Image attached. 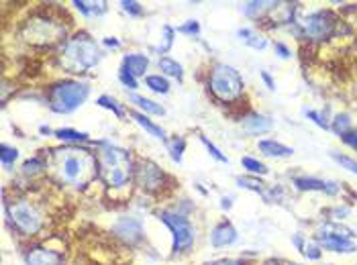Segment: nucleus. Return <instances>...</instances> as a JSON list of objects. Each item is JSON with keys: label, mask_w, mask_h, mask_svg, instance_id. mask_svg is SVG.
<instances>
[{"label": "nucleus", "mask_w": 357, "mask_h": 265, "mask_svg": "<svg viewBox=\"0 0 357 265\" xmlns=\"http://www.w3.org/2000/svg\"><path fill=\"white\" fill-rule=\"evenodd\" d=\"M54 167L57 180L72 188H86L94 180L98 163L94 153L82 147H63L54 151Z\"/></svg>", "instance_id": "1"}, {"label": "nucleus", "mask_w": 357, "mask_h": 265, "mask_svg": "<svg viewBox=\"0 0 357 265\" xmlns=\"http://www.w3.org/2000/svg\"><path fill=\"white\" fill-rule=\"evenodd\" d=\"M100 57H102V53L98 50V45L86 33H78L74 39H70L63 45L61 63L72 74H82L86 70L94 68L100 61Z\"/></svg>", "instance_id": "2"}, {"label": "nucleus", "mask_w": 357, "mask_h": 265, "mask_svg": "<svg viewBox=\"0 0 357 265\" xmlns=\"http://www.w3.org/2000/svg\"><path fill=\"white\" fill-rule=\"evenodd\" d=\"M98 169H100V178L105 180V184L109 186V188H123V186H127L129 180H131V176H133V163H131L129 151L107 145L100 151Z\"/></svg>", "instance_id": "3"}, {"label": "nucleus", "mask_w": 357, "mask_h": 265, "mask_svg": "<svg viewBox=\"0 0 357 265\" xmlns=\"http://www.w3.org/2000/svg\"><path fill=\"white\" fill-rule=\"evenodd\" d=\"M90 86L76 80H63L52 86L50 90V108L59 114H70L86 103Z\"/></svg>", "instance_id": "4"}, {"label": "nucleus", "mask_w": 357, "mask_h": 265, "mask_svg": "<svg viewBox=\"0 0 357 265\" xmlns=\"http://www.w3.org/2000/svg\"><path fill=\"white\" fill-rule=\"evenodd\" d=\"M208 88L222 103H235L243 94V80L235 68L227 63H217L211 72Z\"/></svg>", "instance_id": "5"}, {"label": "nucleus", "mask_w": 357, "mask_h": 265, "mask_svg": "<svg viewBox=\"0 0 357 265\" xmlns=\"http://www.w3.org/2000/svg\"><path fill=\"white\" fill-rule=\"evenodd\" d=\"M317 241L323 249L333 253H354L357 251V241L354 231L343 227L341 222H325L317 231Z\"/></svg>", "instance_id": "6"}, {"label": "nucleus", "mask_w": 357, "mask_h": 265, "mask_svg": "<svg viewBox=\"0 0 357 265\" xmlns=\"http://www.w3.org/2000/svg\"><path fill=\"white\" fill-rule=\"evenodd\" d=\"M160 218L164 220V225L172 231V237H174V253H182L186 249H190L196 238V229L192 227V222L184 216V214H178V212L164 211L160 214Z\"/></svg>", "instance_id": "7"}, {"label": "nucleus", "mask_w": 357, "mask_h": 265, "mask_svg": "<svg viewBox=\"0 0 357 265\" xmlns=\"http://www.w3.org/2000/svg\"><path fill=\"white\" fill-rule=\"evenodd\" d=\"M8 212V218L10 222L25 235H35L39 233L41 225H43V218H41V212L37 211L31 202L27 200H15L6 206Z\"/></svg>", "instance_id": "8"}, {"label": "nucleus", "mask_w": 357, "mask_h": 265, "mask_svg": "<svg viewBox=\"0 0 357 265\" xmlns=\"http://www.w3.org/2000/svg\"><path fill=\"white\" fill-rule=\"evenodd\" d=\"M303 31L306 37L314 39V41H323V39H329L335 31V17L331 13L325 10H319V13H312L304 19Z\"/></svg>", "instance_id": "9"}, {"label": "nucleus", "mask_w": 357, "mask_h": 265, "mask_svg": "<svg viewBox=\"0 0 357 265\" xmlns=\"http://www.w3.org/2000/svg\"><path fill=\"white\" fill-rule=\"evenodd\" d=\"M294 186L304 192H325V194H339V186L329 180H319V178H294Z\"/></svg>", "instance_id": "10"}, {"label": "nucleus", "mask_w": 357, "mask_h": 265, "mask_svg": "<svg viewBox=\"0 0 357 265\" xmlns=\"http://www.w3.org/2000/svg\"><path fill=\"white\" fill-rule=\"evenodd\" d=\"M114 233L119 237H123L127 243H137L139 238L143 237V227L137 218H121L116 225H114Z\"/></svg>", "instance_id": "11"}, {"label": "nucleus", "mask_w": 357, "mask_h": 265, "mask_svg": "<svg viewBox=\"0 0 357 265\" xmlns=\"http://www.w3.org/2000/svg\"><path fill=\"white\" fill-rule=\"evenodd\" d=\"M25 262L27 265H61L63 264V255L52 251V249H31L27 255H25Z\"/></svg>", "instance_id": "12"}, {"label": "nucleus", "mask_w": 357, "mask_h": 265, "mask_svg": "<svg viewBox=\"0 0 357 265\" xmlns=\"http://www.w3.org/2000/svg\"><path fill=\"white\" fill-rule=\"evenodd\" d=\"M149 68V59L141 53H129L123 57V66H121V72H127L129 76L139 78V76H145Z\"/></svg>", "instance_id": "13"}, {"label": "nucleus", "mask_w": 357, "mask_h": 265, "mask_svg": "<svg viewBox=\"0 0 357 265\" xmlns=\"http://www.w3.org/2000/svg\"><path fill=\"white\" fill-rule=\"evenodd\" d=\"M237 229L231 225V222H219L215 229H213V233H211V243L215 245V247H229V245H233L235 241H237Z\"/></svg>", "instance_id": "14"}, {"label": "nucleus", "mask_w": 357, "mask_h": 265, "mask_svg": "<svg viewBox=\"0 0 357 265\" xmlns=\"http://www.w3.org/2000/svg\"><path fill=\"white\" fill-rule=\"evenodd\" d=\"M257 149L266 156V158H290L294 153L292 147L280 143V141H274V139H264L257 143Z\"/></svg>", "instance_id": "15"}, {"label": "nucleus", "mask_w": 357, "mask_h": 265, "mask_svg": "<svg viewBox=\"0 0 357 265\" xmlns=\"http://www.w3.org/2000/svg\"><path fill=\"white\" fill-rule=\"evenodd\" d=\"M243 129L251 135H259V132H268L272 129V121L259 112H251L243 119Z\"/></svg>", "instance_id": "16"}, {"label": "nucleus", "mask_w": 357, "mask_h": 265, "mask_svg": "<svg viewBox=\"0 0 357 265\" xmlns=\"http://www.w3.org/2000/svg\"><path fill=\"white\" fill-rule=\"evenodd\" d=\"M237 35L241 37V41H243L248 47H251V50L264 52V50L268 47V39H266L264 35H259L257 31L249 29V26H245V29H239V31H237Z\"/></svg>", "instance_id": "17"}, {"label": "nucleus", "mask_w": 357, "mask_h": 265, "mask_svg": "<svg viewBox=\"0 0 357 265\" xmlns=\"http://www.w3.org/2000/svg\"><path fill=\"white\" fill-rule=\"evenodd\" d=\"M131 116L135 119V123H137L141 129H145V131L149 132V135H153L155 139H164V141H165V131H164V129H162L160 125H155L153 121H149V119H147V116H145L143 112H137V110H133V112H131Z\"/></svg>", "instance_id": "18"}, {"label": "nucleus", "mask_w": 357, "mask_h": 265, "mask_svg": "<svg viewBox=\"0 0 357 265\" xmlns=\"http://www.w3.org/2000/svg\"><path fill=\"white\" fill-rule=\"evenodd\" d=\"M275 2H245L243 4V15L245 17H249V19H259V17H264L268 10H274Z\"/></svg>", "instance_id": "19"}, {"label": "nucleus", "mask_w": 357, "mask_h": 265, "mask_svg": "<svg viewBox=\"0 0 357 265\" xmlns=\"http://www.w3.org/2000/svg\"><path fill=\"white\" fill-rule=\"evenodd\" d=\"M131 100H133V103H135L143 112H149V114H155V116H164L165 114L164 106L158 105V103H153V100H149V98H145V96H137V94H133V96H131Z\"/></svg>", "instance_id": "20"}, {"label": "nucleus", "mask_w": 357, "mask_h": 265, "mask_svg": "<svg viewBox=\"0 0 357 265\" xmlns=\"http://www.w3.org/2000/svg\"><path fill=\"white\" fill-rule=\"evenodd\" d=\"M153 176L158 178V176H162V172L153 165V163H145L143 167H141V172H139V178H141V186L143 188H149V190H153V188H160V186L153 182Z\"/></svg>", "instance_id": "21"}, {"label": "nucleus", "mask_w": 357, "mask_h": 265, "mask_svg": "<svg viewBox=\"0 0 357 265\" xmlns=\"http://www.w3.org/2000/svg\"><path fill=\"white\" fill-rule=\"evenodd\" d=\"M160 70L164 72L165 76H172V78H176V80L184 78V70H182V66H180L176 59H172V57H160Z\"/></svg>", "instance_id": "22"}, {"label": "nucleus", "mask_w": 357, "mask_h": 265, "mask_svg": "<svg viewBox=\"0 0 357 265\" xmlns=\"http://www.w3.org/2000/svg\"><path fill=\"white\" fill-rule=\"evenodd\" d=\"M351 125H354V123H351V116H349L347 112H341V114L335 116L331 129L337 132L339 137H345L347 132H351Z\"/></svg>", "instance_id": "23"}, {"label": "nucleus", "mask_w": 357, "mask_h": 265, "mask_svg": "<svg viewBox=\"0 0 357 265\" xmlns=\"http://www.w3.org/2000/svg\"><path fill=\"white\" fill-rule=\"evenodd\" d=\"M74 6H76L82 15H86V17L102 15V13L107 10V2H80V0H76Z\"/></svg>", "instance_id": "24"}, {"label": "nucleus", "mask_w": 357, "mask_h": 265, "mask_svg": "<svg viewBox=\"0 0 357 265\" xmlns=\"http://www.w3.org/2000/svg\"><path fill=\"white\" fill-rule=\"evenodd\" d=\"M145 84H147L149 90H153L158 94H167L169 92V82L164 76H147Z\"/></svg>", "instance_id": "25"}, {"label": "nucleus", "mask_w": 357, "mask_h": 265, "mask_svg": "<svg viewBox=\"0 0 357 265\" xmlns=\"http://www.w3.org/2000/svg\"><path fill=\"white\" fill-rule=\"evenodd\" d=\"M167 143V151L172 153L174 161H182V153H184V147H186V141L182 137H174L172 141H165Z\"/></svg>", "instance_id": "26"}, {"label": "nucleus", "mask_w": 357, "mask_h": 265, "mask_svg": "<svg viewBox=\"0 0 357 265\" xmlns=\"http://www.w3.org/2000/svg\"><path fill=\"white\" fill-rule=\"evenodd\" d=\"M57 139L61 141H72V143H82V141H88V135L86 132H78L74 129H57L54 132Z\"/></svg>", "instance_id": "27"}, {"label": "nucleus", "mask_w": 357, "mask_h": 265, "mask_svg": "<svg viewBox=\"0 0 357 265\" xmlns=\"http://www.w3.org/2000/svg\"><path fill=\"white\" fill-rule=\"evenodd\" d=\"M241 165L251 172V174H261V176H266L270 169H268V165L266 163H261L259 159H253V158H243L241 159Z\"/></svg>", "instance_id": "28"}, {"label": "nucleus", "mask_w": 357, "mask_h": 265, "mask_svg": "<svg viewBox=\"0 0 357 265\" xmlns=\"http://www.w3.org/2000/svg\"><path fill=\"white\" fill-rule=\"evenodd\" d=\"M96 105L102 106V108H109L114 112V116H119V119H123L125 116V112H123V108L119 106V103L114 100V98H110L109 94H105V96H100L98 100H96Z\"/></svg>", "instance_id": "29"}, {"label": "nucleus", "mask_w": 357, "mask_h": 265, "mask_svg": "<svg viewBox=\"0 0 357 265\" xmlns=\"http://www.w3.org/2000/svg\"><path fill=\"white\" fill-rule=\"evenodd\" d=\"M237 184L241 186V188H248V190H253V192H257V194H266V184L264 182H259V180H255V178H237Z\"/></svg>", "instance_id": "30"}, {"label": "nucleus", "mask_w": 357, "mask_h": 265, "mask_svg": "<svg viewBox=\"0 0 357 265\" xmlns=\"http://www.w3.org/2000/svg\"><path fill=\"white\" fill-rule=\"evenodd\" d=\"M17 158H19V149L10 147V145H6V143H2V145H0V159H2V163H4V165L15 163Z\"/></svg>", "instance_id": "31"}, {"label": "nucleus", "mask_w": 357, "mask_h": 265, "mask_svg": "<svg viewBox=\"0 0 357 265\" xmlns=\"http://www.w3.org/2000/svg\"><path fill=\"white\" fill-rule=\"evenodd\" d=\"M321 245H319V241H306L304 243V249L303 253L308 257V259H321Z\"/></svg>", "instance_id": "32"}, {"label": "nucleus", "mask_w": 357, "mask_h": 265, "mask_svg": "<svg viewBox=\"0 0 357 265\" xmlns=\"http://www.w3.org/2000/svg\"><path fill=\"white\" fill-rule=\"evenodd\" d=\"M331 158L335 159L343 169H347V172H351V174H357V161L356 159L347 158V156H339V153H331Z\"/></svg>", "instance_id": "33"}, {"label": "nucleus", "mask_w": 357, "mask_h": 265, "mask_svg": "<svg viewBox=\"0 0 357 265\" xmlns=\"http://www.w3.org/2000/svg\"><path fill=\"white\" fill-rule=\"evenodd\" d=\"M304 114H306L310 121H314L321 129H331L329 121H327V116H325L323 112H319V110H304Z\"/></svg>", "instance_id": "34"}, {"label": "nucleus", "mask_w": 357, "mask_h": 265, "mask_svg": "<svg viewBox=\"0 0 357 265\" xmlns=\"http://www.w3.org/2000/svg\"><path fill=\"white\" fill-rule=\"evenodd\" d=\"M200 141L204 143V147L208 149V153H211L213 158L217 159V161H220V163H227V161H229V159H227V156H222V153H220L219 147H217L215 143H211V141H208L206 137H200Z\"/></svg>", "instance_id": "35"}, {"label": "nucleus", "mask_w": 357, "mask_h": 265, "mask_svg": "<svg viewBox=\"0 0 357 265\" xmlns=\"http://www.w3.org/2000/svg\"><path fill=\"white\" fill-rule=\"evenodd\" d=\"M43 169V161L41 159H29V161H25V165H23V174L25 176H35L37 172H41Z\"/></svg>", "instance_id": "36"}, {"label": "nucleus", "mask_w": 357, "mask_h": 265, "mask_svg": "<svg viewBox=\"0 0 357 265\" xmlns=\"http://www.w3.org/2000/svg\"><path fill=\"white\" fill-rule=\"evenodd\" d=\"M121 6H123V10L125 13H129V15H133V17H139V15H143V6L135 2V0H123L121 2Z\"/></svg>", "instance_id": "37"}, {"label": "nucleus", "mask_w": 357, "mask_h": 265, "mask_svg": "<svg viewBox=\"0 0 357 265\" xmlns=\"http://www.w3.org/2000/svg\"><path fill=\"white\" fill-rule=\"evenodd\" d=\"M178 33H184V35H198L200 33V25H198V21H188L186 25L178 26Z\"/></svg>", "instance_id": "38"}, {"label": "nucleus", "mask_w": 357, "mask_h": 265, "mask_svg": "<svg viewBox=\"0 0 357 265\" xmlns=\"http://www.w3.org/2000/svg\"><path fill=\"white\" fill-rule=\"evenodd\" d=\"M119 80H121L123 86L129 88V90H135V88H137V80L133 78V76H129L127 72H119Z\"/></svg>", "instance_id": "39"}, {"label": "nucleus", "mask_w": 357, "mask_h": 265, "mask_svg": "<svg viewBox=\"0 0 357 265\" xmlns=\"http://www.w3.org/2000/svg\"><path fill=\"white\" fill-rule=\"evenodd\" d=\"M343 141L351 147V149H356L357 151V129L356 131H351V132H347L345 137H343Z\"/></svg>", "instance_id": "40"}, {"label": "nucleus", "mask_w": 357, "mask_h": 265, "mask_svg": "<svg viewBox=\"0 0 357 265\" xmlns=\"http://www.w3.org/2000/svg\"><path fill=\"white\" fill-rule=\"evenodd\" d=\"M275 53H278V55H280L282 59H288V57L292 55V53H290V50H288V47H286L284 43H275Z\"/></svg>", "instance_id": "41"}, {"label": "nucleus", "mask_w": 357, "mask_h": 265, "mask_svg": "<svg viewBox=\"0 0 357 265\" xmlns=\"http://www.w3.org/2000/svg\"><path fill=\"white\" fill-rule=\"evenodd\" d=\"M261 78H264V82L268 84V88H270V90H275V82L272 80V76H270L268 72H261Z\"/></svg>", "instance_id": "42"}, {"label": "nucleus", "mask_w": 357, "mask_h": 265, "mask_svg": "<svg viewBox=\"0 0 357 265\" xmlns=\"http://www.w3.org/2000/svg\"><path fill=\"white\" fill-rule=\"evenodd\" d=\"M292 245H294V247H296L298 251H303V249H304V238L301 237V235H294V237H292Z\"/></svg>", "instance_id": "43"}, {"label": "nucleus", "mask_w": 357, "mask_h": 265, "mask_svg": "<svg viewBox=\"0 0 357 265\" xmlns=\"http://www.w3.org/2000/svg\"><path fill=\"white\" fill-rule=\"evenodd\" d=\"M208 265H241L239 262H235V259H219V262H213V264Z\"/></svg>", "instance_id": "44"}, {"label": "nucleus", "mask_w": 357, "mask_h": 265, "mask_svg": "<svg viewBox=\"0 0 357 265\" xmlns=\"http://www.w3.org/2000/svg\"><path fill=\"white\" fill-rule=\"evenodd\" d=\"M105 45H109V47H121V41H116L114 37H107L105 39Z\"/></svg>", "instance_id": "45"}, {"label": "nucleus", "mask_w": 357, "mask_h": 265, "mask_svg": "<svg viewBox=\"0 0 357 265\" xmlns=\"http://www.w3.org/2000/svg\"><path fill=\"white\" fill-rule=\"evenodd\" d=\"M220 202H222V204H220L222 211H229V209H231V198H222Z\"/></svg>", "instance_id": "46"}]
</instances>
